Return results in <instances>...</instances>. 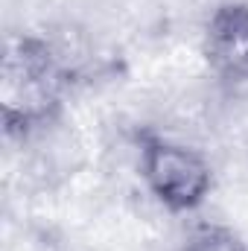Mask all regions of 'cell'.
<instances>
[{
	"label": "cell",
	"mask_w": 248,
	"mask_h": 251,
	"mask_svg": "<svg viewBox=\"0 0 248 251\" xmlns=\"http://www.w3.org/2000/svg\"><path fill=\"white\" fill-rule=\"evenodd\" d=\"M204 59L231 82H248V3H219L204 26Z\"/></svg>",
	"instance_id": "obj_2"
},
{
	"label": "cell",
	"mask_w": 248,
	"mask_h": 251,
	"mask_svg": "<svg viewBox=\"0 0 248 251\" xmlns=\"http://www.w3.org/2000/svg\"><path fill=\"white\" fill-rule=\"evenodd\" d=\"M184 251H248V249L234 231H228L222 225H201L187 240Z\"/></svg>",
	"instance_id": "obj_3"
},
{
	"label": "cell",
	"mask_w": 248,
	"mask_h": 251,
	"mask_svg": "<svg viewBox=\"0 0 248 251\" xmlns=\"http://www.w3.org/2000/svg\"><path fill=\"white\" fill-rule=\"evenodd\" d=\"M140 176L173 213L196 210L213 187V167L198 149L149 131L140 137Z\"/></svg>",
	"instance_id": "obj_1"
}]
</instances>
